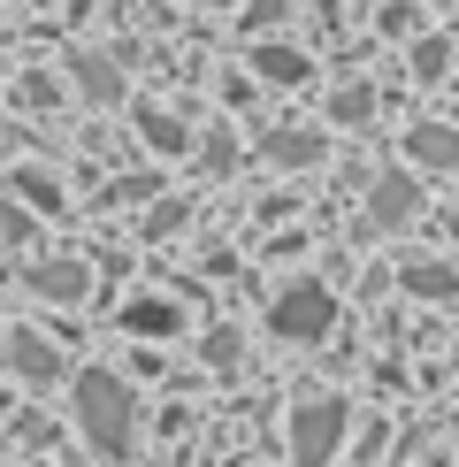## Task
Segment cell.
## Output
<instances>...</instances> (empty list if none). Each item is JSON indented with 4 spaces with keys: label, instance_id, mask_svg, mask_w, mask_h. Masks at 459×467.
Here are the masks:
<instances>
[{
    "label": "cell",
    "instance_id": "obj_1",
    "mask_svg": "<svg viewBox=\"0 0 459 467\" xmlns=\"http://www.w3.org/2000/svg\"><path fill=\"white\" fill-rule=\"evenodd\" d=\"M76 430L100 460H130V430H138V399H130L123 376L107 368H85L76 376Z\"/></svg>",
    "mask_w": 459,
    "mask_h": 467
},
{
    "label": "cell",
    "instance_id": "obj_2",
    "mask_svg": "<svg viewBox=\"0 0 459 467\" xmlns=\"http://www.w3.org/2000/svg\"><path fill=\"white\" fill-rule=\"evenodd\" d=\"M268 329H276V337H291V345L330 337V329H337V291H330V284H314V276L283 284L276 299H268Z\"/></svg>",
    "mask_w": 459,
    "mask_h": 467
},
{
    "label": "cell",
    "instance_id": "obj_3",
    "mask_svg": "<svg viewBox=\"0 0 459 467\" xmlns=\"http://www.w3.org/2000/svg\"><path fill=\"white\" fill-rule=\"evenodd\" d=\"M352 430V406L344 399H306L291 406V467H330V452Z\"/></svg>",
    "mask_w": 459,
    "mask_h": 467
},
{
    "label": "cell",
    "instance_id": "obj_4",
    "mask_svg": "<svg viewBox=\"0 0 459 467\" xmlns=\"http://www.w3.org/2000/svg\"><path fill=\"white\" fill-rule=\"evenodd\" d=\"M413 207H421L413 169H382L375 192H368V223H375V230H398V223H413Z\"/></svg>",
    "mask_w": 459,
    "mask_h": 467
},
{
    "label": "cell",
    "instance_id": "obj_5",
    "mask_svg": "<svg viewBox=\"0 0 459 467\" xmlns=\"http://www.w3.org/2000/svg\"><path fill=\"white\" fill-rule=\"evenodd\" d=\"M8 368H15V383H31V391H54V383H62V353H54L38 329H15L8 337Z\"/></svg>",
    "mask_w": 459,
    "mask_h": 467
},
{
    "label": "cell",
    "instance_id": "obj_6",
    "mask_svg": "<svg viewBox=\"0 0 459 467\" xmlns=\"http://www.w3.org/2000/svg\"><path fill=\"white\" fill-rule=\"evenodd\" d=\"M253 77H260V85H306L314 62H306L299 47H283V38H260V47H253Z\"/></svg>",
    "mask_w": 459,
    "mask_h": 467
},
{
    "label": "cell",
    "instance_id": "obj_7",
    "mask_svg": "<svg viewBox=\"0 0 459 467\" xmlns=\"http://www.w3.org/2000/svg\"><path fill=\"white\" fill-rule=\"evenodd\" d=\"M123 329H130V337H177V329H184V306H168L161 291H146V299L123 306Z\"/></svg>",
    "mask_w": 459,
    "mask_h": 467
},
{
    "label": "cell",
    "instance_id": "obj_8",
    "mask_svg": "<svg viewBox=\"0 0 459 467\" xmlns=\"http://www.w3.org/2000/svg\"><path fill=\"white\" fill-rule=\"evenodd\" d=\"M321 153H330V139H321V130H268V161H276V169H314L321 161Z\"/></svg>",
    "mask_w": 459,
    "mask_h": 467
},
{
    "label": "cell",
    "instance_id": "obj_9",
    "mask_svg": "<svg viewBox=\"0 0 459 467\" xmlns=\"http://www.w3.org/2000/svg\"><path fill=\"white\" fill-rule=\"evenodd\" d=\"M85 268H76V261H46V268H31V291H38V299H54V306H69V299H85Z\"/></svg>",
    "mask_w": 459,
    "mask_h": 467
},
{
    "label": "cell",
    "instance_id": "obj_10",
    "mask_svg": "<svg viewBox=\"0 0 459 467\" xmlns=\"http://www.w3.org/2000/svg\"><path fill=\"white\" fill-rule=\"evenodd\" d=\"M413 161L421 169H459V130H444V123H413Z\"/></svg>",
    "mask_w": 459,
    "mask_h": 467
},
{
    "label": "cell",
    "instance_id": "obj_11",
    "mask_svg": "<svg viewBox=\"0 0 459 467\" xmlns=\"http://www.w3.org/2000/svg\"><path fill=\"white\" fill-rule=\"evenodd\" d=\"M406 291L413 299H459V268L452 261H406Z\"/></svg>",
    "mask_w": 459,
    "mask_h": 467
},
{
    "label": "cell",
    "instance_id": "obj_12",
    "mask_svg": "<svg viewBox=\"0 0 459 467\" xmlns=\"http://www.w3.org/2000/svg\"><path fill=\"white\" fill-rule=\"evenodd\" d=\"M76 85H85V100H123V69L107 54H76Z\"/></svg>",
    "mask_w": 459,
    "mask_h": 467
},
{
    "label": "cell",
    "instance_id": "obj_13",
    "mask_svg": "<svg viewBox=\"0 0 459 467\" xmlns=\"http://www.w3.org/2000/svg\"><path fill=\"white\" fill-rule=\"evenodd\" d=\"M138 130H146V146H161V153H184V146H191L184 115H168V108H146V115H138Z\"/></svg>",
    "mask_w": 459,
    "mask_h": 467
},
{
    "label": "cell",
    "instance_id": "obj_14",
    "mask_svg": "<svg viewBox=\"0 0 459 467\" xmlns=\"http://www.w3.org/2000/svg\"><path fill=\"white\" fill-rule=\"evenodd\" d=\"M368 115H375V92L368 85H337V100H330V123H368Z\"/></svg>",
    "mask_w": 459,
    "mask_h": 467
},
{
    "label": "cell",
    "instance_id": "obj_15",
    "mask_svg": "<svg viewBox=\"0 0 459 467\" xmlns=\"http://www.w3.org/2000/svg\"><path fill=\"white\" fill-rule=\"evenodd\" d=\"M452 69V47L444 38H413V77H444Z\"/></svg>",
    "mask_w": 459,
    "mask_h": 467
},
{
    "label": "cell",
    "instance_id": "obj_16",
    "mask_svg": "<svg viewBox=\"0 0 459 467\" xmlns=\"http://www.w3.org/2000/svg\"><path fill=\"white\" fill-rule=\"evenodd\" d=\"M283 16H291V0H253V8H245V31H276Z\"/></svg>",
    "mask_w": 459,
    "mask_h": 467
},
{
    "label": "cell",
    "instance_id": "obj_17",
    "mask_svg": "<svg viewBox=\"0 0 459 467\" xmlns=\"http://www.w3.org/2000/svg\"><path fill=\"white\" fill-rule=\"evenodd\" d=\"M207 360L230 368V360H238V337H230V329H215V337H207Z\"/></svg>",
    "mask_w": 459,
    "mask_h": 467
},
{
    "label": "cell",
    "instance_id": "obj_18",
    "mask_svg": "<svg viewBox=\"0 0 459 467\" xmlns=\"http://www.w3.org/2000/svg\"><path fill=\"white\" fill-rule=\"evenodd\" d=\"M215 8H230V0H215Z\"/></svg>",
    "mask_w": 459,
    "mask_h": 467
}]
</instances>
